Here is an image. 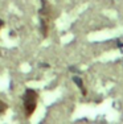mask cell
I'll return each mask as SVG.
<instances>
[{
  "mask_svg": "<svg viewBox=\"0 0 123 124\" xmlns=\"http://www.w3.org/2000/svg\"><path fill=\"white\" fill-rule=\"evenodd\" d=\"M37 100H39V94L34 90L29 88V90L25 91L23 103H24V111H25V116L27 117H29L34 112V110L37 107Z\"/></svg>",
  "mask_w": 123,
  "mask_h": 124,
  "instance_id": "1",
  "label": "cell"
},
{
  "mask_svg": "<svg viewBox=\"0 0 123 124\" xmlns=\"http://www.w3.org/2000/svg\"><path fill=\"white\" fill-rule=\"evenodd\" d=\"M7 108H8V106L5 104V103L3 102V100H0V114H3V112L7 110Z\"/></svg>",
  "mask_w": 123,
  "mask_h": 124,
  "instance_id": "2",
  "label": "cell"
}]
</instances>
